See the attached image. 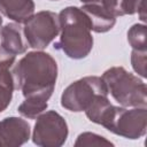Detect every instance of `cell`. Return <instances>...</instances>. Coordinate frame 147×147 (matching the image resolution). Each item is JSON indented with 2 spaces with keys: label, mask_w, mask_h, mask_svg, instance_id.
<instances>
[{
  "label": "cell",
  "mask_w": 147,
  "mask_h": 147,
  "mask_svg": "<svg viewBox=\"0 0 147 147\" xmlns=\"http://www.w3.org/2000/svg\"><path fill=\"white\" fill-rule=\"evenodd\" d=\"M101 78L106 84L108 93H110L122 107L147 106L146 84L123 67H111L107 69Z\"/></svg>",
  "instance_id": "3957f363"
},
{
  "label": "cell",
  "mask_w": 147,
  "mask_h": 147,
  "mask_svg": "<svg viewBox=\"0 0 147 147\" xmlns=\"http://www.w3.org/2000/svg\"><path fill=\"white\" fill-rule=\"evenodd\" d=\"M100 125L108 131L126 139H139L145 136L147 129L146 107H116L110 105L103 114Z\"/></svg>",
  "instance_id": "277c9868"
},
{
  "label": "cell",
  "mask_w": 147,
  "mask_h": 147,
  "mask_svg": "<svg viewBox=\"0 0 147 147\" xmlns=\"http://www.w3.org/2000/svg\"><path fill=\"white\" fill-rule=\"evenodd\" d=\"M80 9L88 17L92 31L98 33H103L111 30L116 23V17L108 13L103 7L98 3H83Z\"/></svg>",
  "instance_id": "30bf717a"
},
{
  "label": "cell",
  "mask_w": 147,
  "mask_h": 147,
  "mask_svg": "<svg viewBox=\"0 0 147 147\" xmlns=\"http://www.w3.org/2000/svg\"><path fill=\"white\" fill-rule=\"evenodd\" d=\"M14 90L15 85L11 71L9 69H0V113L9 106Z\"/></svg>",
  "instance_id": "7c38bea8"
},
{
  "label": "cell",
  "mask_w": 147,
  "mask_h": 147,
  "mask_svg": "<svg viewBox=\"0 0 147 147\" xmlns=\"http://www.w3.org/2000/svg\"><path fill=\"white\" fill-rule=\"evenodd\" d=\"M100 94H109L103 79L99 76H86L64 88L61 95V106L74 113L85 111Z\"/></svg>",
  "instance_id": "5b68a950"
},
{
  "label": "cell",
  "mask_w": 147,
  "mask_h": 147,
  "mask_svg": "<svg viewBox=\"0 0 147 147\" xmlns=\"http://www.w3.org/2000/svg\"><path fill=\"white\" fill-rule=\"evenodd\" d=\"M146 62H147L146 51H136V49L132 51V53H131L132 68L142 78L146 77Z\"/></svg>",
  "instance_id": "2e32d148"
},
{
  "label": "cell",
  "mask_w": 147,
  "mask_h": 147,
  "mask_svg": "<svg viewBox=\"0 0 147 147\" xmlns=\"http://www.w3.org/2000/svg\"><path fill=\"white\" fill-rule=\"evenodd\" d=\"M127 41L132 49L146 51V25L133 24L127 31Z\"/></svg>",
  "instance_id": "5bb4252c"
},
{
  "label": "cell",
  "mask_w": 147,
  "mask_h": 147,
  "mask_svg": "<svg viewBox=\"0 0 147 147\" xmlns=\"http://www.w3.org/2000/svg\"><path fill=\"white\" fill-rule=\"evenodd\" d=\"M33 0H0V11L16 23H24L34 13Z\"/></svg>",
  "instance_id": "8fae6325"
},
{
  "label": "cell",
  "mask_w": 147,
  "mask_h": 147,
  "mask_svg": "<svg viewBox=\"0 0 147 147\" xmlns=\"http://www.w3.org/2000/svg\"><path fill=\"white\" fill-rule=\"evenodd\" d=\"M47 106V100L39 98H25V100L18 106L17 110L22 116L30 119H34L46 110Z\"/></svg>",
  "instance_id": "4fadbf2b"
},
{
  "label": "cell",
  "mask_w": 147,
  "mask_h": 147,
  "mask_svg": "<svg viewBox=\"0 0 147 147\" xmlns=\"http://www.w3.org/2000/svg\"><path fill=\"white\" fill-rule=\"evenodd\" d=\"M59 23L60 40L55 48L74 60L86 57L93 48L92 25L86 14L78 7H65L59 14Z\"/></svg>",
  "instance_id": "7a4b0ae2"
},
{
  "label": "cell",
  "mask_w": 147,
  "mask_h": 147,
  "mask_svg": "<svg viewBox=\"0 0 147 147\" xmlns=\"http://www.w3.org/2000/svg\"><path fill=\"white\" fill-rule=\"evenodd\" d=\"M68 124L55 110L41 113L32 132V141L40 147H60L68 138Z\"/></svg>",
  "instance_id": "52a82bcc"
},
{
  "label": "cell",
  "mask_w": 147,
  "mask_h": 147,
  "mask_svg": "<svg viewBox=\"0 0 147 147\" xmlns=\"http://www.w3.org/2000/svg\"><path fill=\"white\" fill-rule=\"evenodd\" d=\"M15 90L24 98L49 100L57 79V63L52 55L42 51L29 52L11 70Z\"/></svg>",
  "instance_id": "6da1fadb"
},
{
  "label": "cell",
  "mask_w": 147,
  "mask_h": 147,
  "mask_svg": "<svg viewBox=\"0 0 147 147\" xmlns=\"http://www.w3.org/2000/svg\"><path fill=\"white\" fill-rule=\"evenodd\" d=\"M23 32L29 47L42 51L60 33L59 15L51 10L38 11L24 22Z\"/></svg>",
  "instance_id": "8992f818"
},
{
  "label": "cell",
  "mask_w": 147,
  "mask_h": 147,
  "mask_svg": "<svg viewBox=\"0 0 147 147\" xmlns=\"http://www.w3.org/2000/svg\"><path fill=\"white\" fill-rule=\"evenodd\" d=\"M29 123L20 117H6L0 121V147H17L30 138Z\"/></svg>",
  "instance_id": "ba28073f"
},
{
  "label": "cell",
  "mask_w": 147,
  "mask_h": 147,
  "mask_svg": "<svg viewBox=\"0 0 147 147\" xmlns=\"http://www.w3.org/2000/svg\"><path fill=\"white\" fill-rule=\"evenodd\" d=\"M51 1H57V0H51Z\"/></svg>",
  "instance_id": "ac0fdd59"
},
{
  "label": "cell",
  "mask_w": 147,
  "mask_h": 147,
  "mask_svg": "<svg viewBox=\"0 0 147 147\" xmlns=\"http://www.w3.org/2000/svg\"><path fill=\"white\" fill-rule=\"evenodd\" d=\"M76 147H91V146H114L113 142L107 140L105 137L92 132H83L77 137L75 141Z\"/></svg>",
  "instance_id": "9a60e30c"
},
{
  "label": "cell",
  "mask_w": 147,
  "mask_h": 147,
  "mask_svg": "<svg viewBox=\"0 0 147 147\" xmlns=\"http://www.w3.org/2000/svg\"><path fill=\"white\" fill-rule=\"evenodd\" d=\"M1 25H2V17L0 16V28H1Z\"/></svg>",
  "instance_id": "e0dca14e"
},
{
  "label": "cell",
  "mask_w": 147,
  "mask_h": 147,
  "mask_svg": "<svg viewBox=\"0 0 147 147\" xmlns=\"http://www.w3.org/2000/svg\"><path fill=\"white\" fill-rule=\"evenodd\" d=\"M1 47L11 55H20L26 52L29 45L20 23H8L0 30Z\"/></svg>",
  "instance_id": "9c48e42d"
}]
</instances>
